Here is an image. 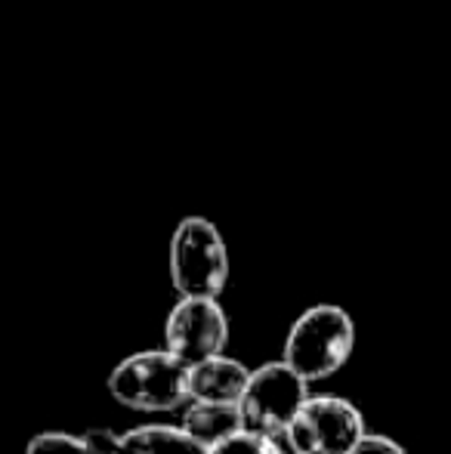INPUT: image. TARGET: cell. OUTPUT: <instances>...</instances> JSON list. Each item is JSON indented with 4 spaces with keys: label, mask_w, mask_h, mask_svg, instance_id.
Returning a JSON list of instances; mask_svg holds the SVG:
<instances>
[{
    "label": "cell",
    "mask_w": 451,
    "mask_h": 454,
    "mask_svg": "<svg viewBox=\"0 0 451 454\" xmlns=\"http://www.w3.org/2000/svg\"><path fill=\"white\" fill-rule=\"evenodd\" d=\"M355 349V322L343 306L315 303L291 322L282 343V362L307 383L334 377Z\"/></svg>",
    "instance_id": "obj_1"
},
{
    "label": "cell",
    "mask_w": 451,
    "mask_h": 454,
    "mask_svg": "<svg viewBox=\"0 0 451 454\" xmlns=\"http://www.w3.org/2000/svg\"><path fill=\"white\" fill-rule=\"evenodd\" d=\"M368 433L359 405L334 393H313L284 430L288 454H353Z\"/></svg>",
    "instance_id": "obj_4"
},
{
    "label": "cell",
    "mask_w": 451,
    "mask_h": 454,
    "mask_svg": "<svg viewBox=\"0 0 451 454\" xmlns=\"http://www.w3.org/2000/svg\"><path fill=\"white\" fill-rule=\"evenodd\" d=\"M226 239L207 216H183L170 239V281L180 297L220 300L229 285Z\"/></svg>",
    "instance_id": "obj_3"
},
{
    "label": "cell",
    "mask_w": 451,
    "mask_h": 454,
    "mask_svg": "<svg viewBox=\"0 0 451 454\" xmlns=\"http://www.w3.org/2000/svg\"><path fill=\"white\" fill-rule=\"evenodd\" d=\"M229 343V316L220 300L180 297L164 318V349L186 368L223 356Z\"/></svg>",
    "instance_id": "obj_6"
},
{
    "label": "cell",
    "mask_w": 451,
    "mask_h": 454,
    "mask_svg": "<svg viewBox=\"0 0 451 454\" xmlns=\"http://www.w3.org/2000/svg\"><path fill=\"white\" fill-rule=\"evenodd\" d=\"M207 454H288L282 439H269V436H257V433H235L232 439L220 442L217 449H211Z\"/></svg>",
    "instance_id": "obj_11"
},
{
    "label": "cell",
    "mask_w": 451,
    "mask_h": 454,
    "mask_svg": "<svg viewBox=\"0 0 451 454\" xmlns=\"http://www.w3.org/2000/svg\"><path fill=\"white\" fill-rule=\"evenodd\" d=\"M251 380V368L232 356H214L189 368V402H217L238 405L245 387Z\"/></svg>",
    "instance_id": "obj_7"
},
{
    "label": "cell",
    "mask_w": 451,
    "mask_h": 454,
    "mask_svg": "<svg viewBox=\"0 0 451 454\" xmlns=\"http://www.w3.org/2000/svg\"><path fill=\"white\" fill-rule=\"evenodd\" d=\"M180 430L189 439L201 445L205 451L217 449L220 442L232 439L235 433L245 430L241 424V411L238 405H217V402H189L183 408V420Z\"/></svg>",
    "instance_id": "obj_8"
},
{
    "label": "cell",
    "mask_w": 451,
    "mask_h": 454,
    "mask_svg": "<svg viewBox=\"0 0 451 454\" xmlns=\"http://www.w3.org/2000/svg\"><path fill=\"white\" fill-rule=\"evenodd\" d=\"M309 395H313L309 383L282 359L257 364V368H251V380H247L245 395L238 402L241 424L247 433H257V436L284 439V430Z\"/></svg>",
    "instance_id": "obj_5"
},
{
    "label": "cell",
    "mask_w": 451,
    "mask_h": 454,
    "mask_svg": "<svg viewBox=\"0 0 451 454\" xmlns=\"http://www.w3.org/2000/svg\"><path fill=\"white\" fill-rule=\"evenodd\" d=\"M121 439H124V454H207L180 430V424H143L121 433Z\"/></svg>",
    "instance_id": "obj_9"
},
{
    "label": "cell",
    "mask_w": 451,
    "mask_h": 454,
    "mask_svg": "<svg viewBox=\"0 0 451 454\" xmlns=\"http://www.w3.org/2000/svg\"><path fill=\"white\" fill-rule=\"evenodd\" d=\"M109 395L121 408L164 414L189 405V368L164 347L124 356L105 377Z\"/></svg>",
    "instance_id": "obj_2"
},
{
    "label": "cell",
    "mask_w": 451,
    "mask_h": 454,
    "mask_svg": "<svg viewBox=\"0 0 451 454\" xmlns=\"http://www.w3.org/2000/svg\"><path fill=\"white\" fill-rule=\"evenodd\" d=\"M25 454H97L87 442L84 433H66V430H47L28 439Z\"/></svg>",
    "instance_id": "obj_10"
},
{
    "label": "cell",
    "mask_w": 451,
    "mask_h": 454,
    "mask_svg": "<svg viewBox=\"0 0 451 454\" xmlns=\"http://www.w3.org/2000/svg\"><path fill=\"white\" fill-rule=\"evenodd\" d=\"M353 454H408V451H405V445H399L393 436L368 430L365 436H362V442L353 449Z\"/></svg>",
    "instance_id": "obj_12"
}]
</instances>
